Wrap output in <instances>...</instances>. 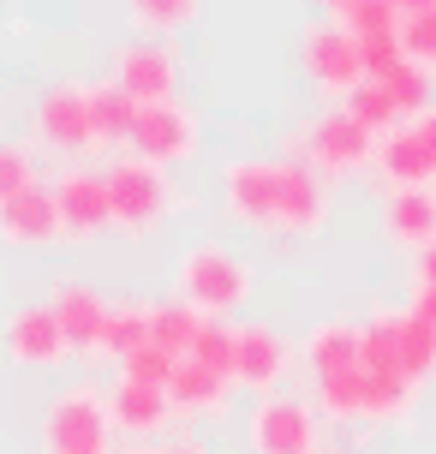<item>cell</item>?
Masks as SVG:
<instances>
[{
  "mask_svg": "<svg viewBox=\"0 0 436 454\" xmlns=\"http://www.w3.org/2000/svg\"><path fill=\"white\" fill-rule=\"evenodd\" d=\"M401 54L436 78V6H424V12H407V19H401Z\"/></svg>",
  "mask_w": 436,
  "mask_h": 454,
  "instance_id": "31",
  "label": "cell"
},
{
  "mask_svg": "<svg viewBox=\"0 0 436 454\" xmlns=\"http://www.w3.org/2000/svg\"><path fill=\"white\" fill-rule=\"evenodd\" d=\"M108 436H114V412L96 383H66L54 395V407L43 419L48 454H108Z\"/></svg>",
  "mask_w": 436,
  "mask_h": 454,
  "instance_id": "4",
  "label": "cell"
},
{
  "mask_svg": "<svg viewBox=\"0 0 436 454\" xmlns=\"http://www.w3.org/2000/svg\"><path fill=\"white\" fill-rule=\"evenodd\" d=\"M30 185H36V161H30V150H24V144H0V204L19 198V192H30Z\"/></svg>",
  "mask_w": 436,
  "mask_h": 454,
  "instance_id": "33",
  "label": "cell"
},
{
  "mask_svg": "<svg viewBox=\"0 0 436 454\" xmlns=\"http://www.w3.org/2000/svg\"><path fill=\"white\" fill-rule=\"evenodd\" d=\"M407 311H413V317H424L436 329V287H413V299H407Z\"/></svg>",
  "mask_w": 436,
  "mask_h": 454,
  "instance_id": "36",
  "label": "cell"
},
{
  "mask_svg": "<svg viewBox=\"0 0 436 454\" xmlns=\"http://www.w3.org/2000/svg\"><path fill=\"white\" fill-rule=\"evenodd\" d=\"M394 6H401V19H407V12H424V6H436V0H394Z\"/></svg>",
  "mask_w": 436,
  "mask_h": 454,
  "instance_id": "38",
  "label": "cell"
},
{
  "mask_svg": "<svg viewBox=\"0 0 436 454\" xmlns=\"http://www.w3.org/2000/svg\"><path fill=\"white\" fill-rule=\"evenodd\" d=\"M48 311L60 323V335L78 359H102V340H108V317H114V299H102L90 281H54L48 294Z\"/></svg>",
  "mask_w": 436,
  "mask_h": 454,
  "instance_id": "10",
  "label": "cell"
},
{
  "mask_svg": "<svg viewBox=\"0 0 436 454\" xmlns=\"http://www.w3.org/2000/svg\"><path fill=\"white\" fill-rule=\"evenodd\" d=\"M0 340H6V359L24 364V371H54V364L72 359L66 335H60V323H54V311L43 305H19L12 317H6V329H0Z\"/></svg>",
  "mask_w": 436,
  "mask_h": 454,
  "instance_id": "12",
  "label": "cell"
},
{
  "mask_svg": "<svg viewBox=\"0 0 436 454\" xmlns=\"http://www.w3.org/2000/svg\"><path fill=\"white\" fill-rule=\"evenodd\" d=\"M293 161H305L317 180L335 185V180H353V174L377 168V137L346 108H323L293 132Z\"/></svg>",
  "mask_w": 436,
  "mask_h": 454,
  "instance_id": "2",
  "label": "cell"
},
{
  "mask_svg": "<svg viewBox=\"0 0 436 454\" xmlns=\"http://www.w3.org/2000/svg\"><path fill=\"white\" fill-rule=\"evenodd\" d=\"M413 137L424 144V156H431V168H436V108H424V114L413 120Z\"/></svg>",
  "mask_w": 436,
  "mask_h": 454,
  "instance_id": "34",
  "label": "cell"
},
{
  "mask_svg": "<svg viewBox=\"0 0 436 454\" xmlns=\"http://www.w3.org/2000/svg\"><path fill=\"white\" fill-rule=\"evenodd\" d=\"M329 180H317L305 161L281 156V233H293V239H317L323 227H329Z\"/></svg>",
  "mask_w": 436,
  "mask_h": 454,
  "instance_id": "15",
  "label": "cell"
},
{
  "mask_svg": "<svg viewBox=\"0 0 436 454\" xmlns=\"http://www.w3.org/2000/svg\"><path fill=\"white\" fill-rule=\"evenodd\" d=\"M317 454H341V449H317Z\"/></svg>",
  "mask_w": 436,
  "mask_h": 454,
  "instance_id": "41",
  "label": "cell"
},
{
  "mask_svg": "<svg viewBox=\"0 0 436 454\" xmlns=\"http://www.w3.org/2000/svg\"><path fill=\"white\" fill-rule=\"evenodd\" d=\"M174 371H180V359H174V353H161L156 340L120 359V377H132V383H156V388H167V383H174Z\"/></svg>",
  "mask_w": 436,
  "mask_h": 454,
  "instance_id": "32",
  "label": "cell"
},
{
  "mask_svg": "<svg viewBox=\"0 0 436 454\" xmlns=\"http://www.w3.org/2000/svg\"><path fill=\"white\" fill-rule=\"evenodd\" d=\"M90 114H96V144H132L138 102L120 90L114 78H108V84H90Z\"/></svg>",
  "mask_w": 436,
  "mask_h": 454,
  "instance_id": "25",
  "label": "cell"
},
{
  "mask_svg": "<svg viewBox=\"0 0 436 454\" xmlns=\"http://www.w3.org/2000/svg\"><path fill=\"white\" fill-rule=\"evenodd\" d=\"M394 359H401V377L413 388H424L436 377V329L424 317H413L407 305L394 311Z\"/></svg>",
  "mask_w": 436,
  "mask_h": 454,
  "instance_id": "23",
  "label": "cell"
},
{
  "mask_svg": "<svg viewBox=\"0 0 436 454\" xmlns=\"http://www.w3.org/2000/svg\"><path fill=\"white\" fill-rule=\"evenodd\" d=\"M257 275L245 257H233L228 246H215V239H204V246H191L180 257V270H174V299L180 305H191L198 317H222V311H239L245 299H252Z\"/></svg>",
  "mask_w": 436,
  "mask_h": 454,
  "instance_id": "1",
  "label": "cell"
},
{
  "mask_svg": "<svg viewBox=\"0 0 436 454\" xmlns=\"http://www.w3.org/2000/svg\"><path fill=\"white\" fill-rule=\"evenodd\" d=\"M377 180L389 192H436V168L424 156V144L413 137V126H401L377 144Z\"/></svg>",
  "mask_w": 436,
  "mask_h": 454,
  "instance_id": "21",
  "label": "cell"
},
{
  "mask_svg": "<svg viewBox=\"0 0 436 454\" xmlns=\"http://www.w3.org/2000/svg\"><path fill=\"white\" fill-rule=\"evenodd\" d=\"M222 209L252 233H281V161L245 156L222 168Z\"/></svg>",
  "mask_w": 436,
  "mask_h": 454,
  "instance_id": "5",
  "label": "cell"
},
{
  "mask_svg": "<svg viewBox=\"0 0 436 454\" xmlns=\"http://www.w3.org/2000/svg\"><path fill=\"white\" fill-rule=\"evenodd\" d=\"M138 347H150V305H114L102 359H126V353H138Z\"/></svg>",
  "mask_w": 436,
  "mask_h": 454,
  "instance_id": "30",
  "label": "cell"
},
{
  "mask_svg": "<svg viewBox=\"0 0 436 454\" xmlns=\"http://www.w3.org/2000/svg\"><path fill=\"white\" fill-rule=\"evenodd\" d=\"M413 287H436V246H424L413 257Z\"/></svg>",
  "mask_w": 436,
  "mask_h": 454,
  "instance_id": "35",
  "label": "cell"
},
{
  "mask_svg": "<svg viewBox=\"0 0 436 454\" xmlns=\"http://www.w3.org/2000/svg\"><path fill=\"white\" fill-rule=\"evenodd\" d=\"M323 6H329V12H335V19H346V12H353V6H359V0H323Z\"/></svg>",
  "mask_w": 436,
  "mask_h": 454,
  "instance_id": "39",
  "label": "cell"
},
{
  "mask_svg": "<svg viewBox=\"0 0 436 454\" xmlns=\"http://www.w3.org/2000/svg\"><path fill=\"white\" fill-rule=\"evenodd\" d=\"M299 60H305V78H311L323 96H341L346 102V96L365 84V48L329 19H317L299 36Z\"/></svg>",
  "mask_w": 436,
  "mask_h": 454,
  "instance_id": "7",
  "label": "cell"
},
{
  "mask_svg": "<svg viewBox=\"0 0 436 454\" xmlns=\"http://www.w3.org/2000/svg\"><path fill=\"white\" fill-rule=\"evenodd\" d=\"M126 19L161 43V36H174V30H185L198 19V0H126Z\"/></svg>",
  "mask_w": 436,
  "mask_h": 454,
  "instance_id": "28",
  "label": "cell"
},
{
  "mask_svg": "<svg viewBox=\"0 0 436 454\" xmlns=\"http://www.w3.org/2000/svg\"><path fill=\"white\" fill-rule=\"evenodd\" d=\"M359 48H394L401 43V6L394 0H359L346 19H335Z\"/></svg>",
  "mask_w": 436,
  "mask_h": 454,
  "instance_id": "26",
  "label": "cell"
},
{
  "mask_svg": "<svg viewBox=\"0 0 436 454\" xmlns=\"http://www.w3.org/2000/svg\"><path fill=\"white\" fill-rule=\"evenodd\" d=\"M365 78L407 114V126H413L424 108H436V78L424 67H413V60L401 54V43L394 48H365Z\"/></svg>",
  "mask_w": 436,
  "mask_h": 454,
  "instance_id": "13",
  "label": "cell"
},
{
  "mask_svg": "<svg viewBox=\"0 0 436 454\" xmlns=\"http://www.w3.org/2000/svg\"><path fill=\"white\" fill-rule=\"evenodd\" d=\"M30 132L43 150L54 156H84L96 144V114H90V84H78V78H60L54 90H43L36 114H30Z\"/></svg>",
  "mask_w": 436,
  "mask_h": 454,
  "instance_id": "6",
  "label": "cell"
},
{
  "mask_svg": "<svg viewBox=\"0 0 436 454\" xmlns=\"http://www.w3.org/2000/svg\"><path fill=\"white\" fill-rule=\"evenodd\" d=\"M120 454H156V449H144V442H132V449H120Z\"/></svg>",
  "mask_w": 436,
  "mask_h": 454,
  "instance_id": "40",
  "label": "cell"
},
{
  "mask_svg": "<svg viewBox=\"0 0 436 454\" xmlns=\"http://www.w3.org/2000/svg\"><path fill=\"white\" fill-rule=\"evenodd\" d=\"M0 239H6V246H24V251H43V246H54V239H66L54 185L36 180L30 192L6 198V204H0Z\"/></svg>",
  "mask_w": 436,
  "mask_h": 454,
  "instance_id": "16",
  "label": "cell"
},
{
  "mask_svg": "<svg viewBox=\"0 0 436 454\" xmlns=\"http://www.w3.org/2000/svg\"><path fill=\"white\" fill-rule=\"evenodd\" d=\"M245 442L252 454H317V407L299 401V395H263L252 407V425H245Z\"/></svg>",
  "mask_w": 436,
  "mask_h": 454,
  "instance_id": "8",
  "label": "cell"
},
{
  "mask_svg": "<svg viewBox=\"0 0 436 454\" xmlns=\"http://www.w3.org/2000/svg\"><path fill=\"white\" fill-rule=\"evenodd\" d=\"M54 204H60L66 239H102L114 227V215H108V180L90 174V168H66L54 180Z\"/></svg>",
  "mask_w": 436,
  "mask_h": 454,
  "instance_id": "14",
  "label": "cell"
},
{
  "mask_svg": "<svg viewBox=\"0 0 436 454\" xmlns=\"http://www.w3.org/2000/svg\"><path fill=\"white\" fill-rule=\"evenodd\" d=\"M383 239L394 251H424L436 246V192H389L383 198Z\"/></svg>",
  "mask_w": 436,
  "mask_h": 454,
  "instance_id": "20",
  "label": "cell"
},
{
  "mask_svg": "<svg viewBox=\"0 0 436 454\" xmlns=\"http://www.w3.org/2000/svg\"><path fill=\"white\" fill-rule=\"evenodd\" d=\"M102 180H108V215H114V233H126V239H150V233L180 209L167 174L150 168V161H138V156H120Z\"/></svg>",
  "mask_w": 436,
  "mask_h": 454,
  "instance_id": "3",
  "label": "cell"
},
{
  "mask_svg": "<svg viewBox=\"0 0 436 454\" xmlns=\"http://www.w3.org/2000/svg\"><path fill=\"white\" fill-rule=\"evenodd\" d=\"M233 347H239V388L276 395V383L293 371V340L281 329H269V323H239Z\"/></svg>",
  "mask_w": 436,
  "mask_h": 454,
  "instance_id": "17",
  "label": "cell"
},
{
  "mask_svg": "<svg viewBox=\"0 0 436 454\" xmlns=\"http://www.w3.org/2000/svg\"><path fill=\"white\" fill-rule=\"evenodd\" d=\"M305 364L311 383H335V377H359L365 371V329L353 317H329L305 335Z\"/></svg>",
  "mask_w": 436,
  "mask_h": 454,
  "instance_id": "18",
  "label": "cell"
},
{
  "mask_svg": "<svg viewBox=\"0 0 436 454\" xmlns=\"http://www.w3.org/2000/svg\"><path fill=\"white\" fill-rule=\"evenodd\" d=\"M108 412H114V431L138 436V442H150V436H161L167 425H174V401H167V388L132 383V377H120V383L108 388Z\"/></svg>",
  "mask_w": 436,
  "mask_h": 454,
  "instance_id": "19",
  "label": "cell"
},
{
  "mask_svg": "<svg viewBox=\"0 0 436 454\" xmlns=\"http://www.w3.org/2000/svg\"><path fill=\"white\" fill-rule=\"evenodd\" d=\"M198 114L185 108L180 96L174 102H150V108H138V126H132V156L150 161V168H180V161L198 156Z\"/></svg>",
  "mask_w": 436,
  "mask_h": 454,
  "instance_id": "9",
  "label": "cell"
},
{
  "mask_svg": "<svg viewBox=\"0 0 436 454\" xmlns=\"http://www.w3.org/2000/svg\"><path fill=\"white\" fill-rule=\"evenodd\" d=\"M114 84L138 108L150 102H174V84H180V54L167 43H126L114 48Z\"/></svg>",
  "mask_w": 436,
  "mask_h": 454,
  "instance_id": "11",
  "label": "cell"
},
{
  "mask_svg": "<svg viewBox=\"0 0 436 454\" xmlns=\"http://www.w3.org/2000/svg\"><path fill=\"white\" fill-rule=\"evenodd\" d=\"M204 323L191 305H180V299H161V305H150V340H156L161 353H174V359H191V347H198V335H204Z\"/></svg>",
  "mask_w": 436,
  "mask_h": 454,
  "instance_id": "24",
  "label": "cell"
},
{
  "mask_svg": "<svg viewBox=\"0 0 436 454\" xmlns=\"http://www.w3.org/2000/svg\"><path fill=\"white\" fill-rule=\"evenodd\" d=\"M346 114H353V120H359V126H365V132L377 137V144H383L389 132H401V126H407V114L394 108V102H389L383 90H377L370 78H365V84H359L353 96H346Z\"/></svg>",
  "mask_w": 436,
  "mask_h": 454,
  "instance_id": "27",
  "label": "cell"
},
{
  "mask_svg": "<svg viewBox=\"0 0 436 454\" xmlns=\"http://www.w3.org/2000/svg\"><path fill=\"white\" fill-rule=\"evenodd\" d=\"M156 454H209L204 442H191V436H180V442H167V449H156Z\"/></svg>",
  "mask_w": 436,
  "mask_h": 454,
  "instance_id": "37",
  "label": "cell"
},
{
  "mask_svg": "<svg viewBox=\"0 0 436 454\" xmlns=\"http://www.w3.org/2000/svg\"><path fill=\"white\" fill-rule=\"evenodd\" d=\"M191 364H204L209 377H222V383H239V347H233L228 323H204V335L191 347Z\"/></svg>",
  "mask_w": 436,
  "mask_h": 454,
  "instance_id": "29",
  "label": "cell"
},
{
  "mask_svg": "<svg viewBox=\"0 0 436 454\" xmlns=\"http://www.w3.org/2000/svg\"><path fill=\"white\" fill-rule=\"evenodd\" d=\"M228 395H233V383L209 377L204 364H191V359H180L174 383H167V401H174V412H185V419H222V412H228Z\"/></svg>",
  "mask_w": 436,
  "mask_h": 454,
  "instance_id": "22",
  "label": "cell"
}]
</instances>
